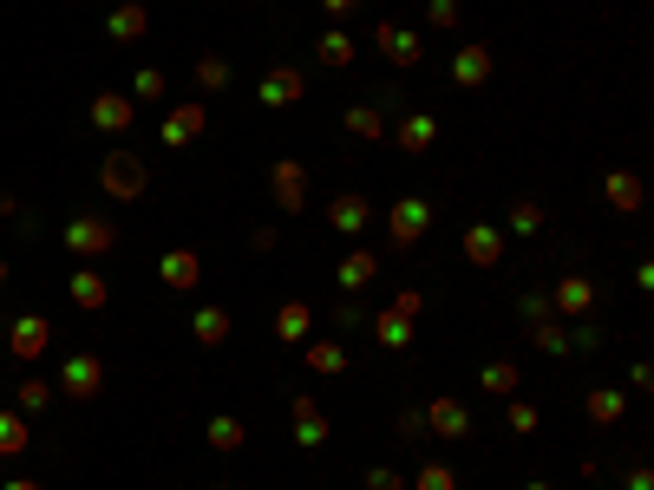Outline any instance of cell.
<instances>
[{
	"label": "cell",
	"mask_w": 654,
	"mask_h": 490,
	"mask_svg": "<svg viewBox=\"0 0 654 490\" xmlns=\"http://www.w3.org/2000/svg\"><path fill=\"white\" fill-rule=\"evenodd\" d=\"M288 432H295V445H301V452H321V445H328V432H334V426H328V406L301 393V399L288 406Z\"/></svg>",
	"instance_id": "8fae6325"
},
{
	"label": "cell",
	"mask_w": 654,
	"mask_h": 490,
	"mask_svg": "<svg viewBox=\"0 0 654 490\" xmlns=\"http://www.w3.org/2000/svg\"><path fill=\"white\" fill-rule=\"evenodd\" d=\"M98 190L105 196H118V203H138L144 190H151V164L138 157V151H105V164H98Z\"/></svg>",
	"instance_id": "6da1fadb"
},
{
	"label": "cell",
	"mask_w": 654,
	"mask_h": 490,
	"mask_svg": "<svg viewBox=\"0 0 654 490\" xmlns=\"http://www.w3.org/2000/svg\"><path fill=\"white\" fill-rule=\"evenodd\" d=\"M373 223V203L360 196V190H341V196H328V229L334 236H360Z\"/></svg>",
	"instance_id": "e0dca14e"
},
{
	"label": "cell",
	"mask_w": 654,
	"mask_h": 490,
	"mask_svg": "<svg viewBox=\"0 0 654 490\" xmlns=\"http://www.w3.org/2000/svg\"><path fill=\"white\" fill-rule=\"evenodd\" d=\"M321 7H328V20H347V13H354L360 0H321Z\"/></svg>",
	"instance_id": "681fc988"
},
{
	"label": "cell",
	"mask_w": 654,
	"mask_h": 490,
	"mask_svg": "<svg viewBox=\"0 0 654 490\" xmlns=\"http://www.w3.org/2000/svg\"><path fill=\"white\" fill-rule=\"evenodd\" d=\"M72 301H79V308H85V314H98V308H105V301H111V288H105V275H98V268H92V262H85V268H79V275H72Z\"/></svg>",
	"instance_id": "1f68e13d"
},
{
	"label": "cell",
	"mask_w": 654,
	"mask_h": 490,
	"mask_svg": "<svg viewBox=\"0 0 654 490\" xmlns=\"http://www.w3.org/2000/svg\"><path fill=\"white\" fill-rule=\"evenodd\" d=\"M524 490H550V485H544V478H531V485H524Z\"/></svg>",
	"instance_id": "f5cc1de1"
},
{
	"label": "cell",
	"mask_w": 654,
	"mask_h": 490,
	"mask_svg": "<svg viewBox=\"0 0 654 490\" xmlns=\"http://www.w3.org/2000/svg\"><path fill=\"white\" fill-rule=\"evenodd\" d=\"M426 229H432V203H426V196H400V203L387 210V236H393V249H419Z\"/></svg>",
	"instance_id": "5b68a950"
},
{
	"label": "cell",
	"mask_w": 654,
	"mask_h": 490,
	"mask_svg": "<svg viewBox=\"0 0 654 490\" xmlns=\"http://www.w3.org/2000/svg\"><path fill=\"white\" fill-rule=\"evenodd\" d=\"M52 406V380H39V373H26L20 386H13V413H26V419H39Z\"/></svg>",
	"instance_id": "d6a6232c"
},
{
	"label": "cell",
	"mask_w": 654,
	"mask_h": 490,
	"mask_svg": "<svg viewBox=\"0 0 654 490\" xmlns=\"http://www.w3.org/2000/svg\"><path fill=\"white\" fill-rule=\"evenodd\" d=\"M131 124H138V98L131 92H92V131L124 138Z\"/></svg>",
	"instance_id": "30bf717a"
},
{
	"label": "cell",
	"mask_w": 654,
	"mask_h": 490,
	"mask_svg": "<svg viewBox=\"0 0 654 490\" xmlns=\"http://www.w3.org/2000/svg\"><path fill=\"white\" fill-rule=\"evenodd\" d=\"M157 282H164L170 295H197V282H203V255H197V249H164Z\"/></svg>",
	"instance_id": "9a60e30c"
},
{
	"label": "cell",
	"mask_w": 654,
	"mask_h": 490,
	"mask_svg": "<svg viewBox=\"0 0 654 490\" xmlns=\"http://www.w3.org/2000/svg\"><path fill=\"white\" fill-rule=\"evenodd\" d=\"M249 249H255V255H269V249H282V229H275V223H262V229H249Z\"/></svg>",
	"instance_id": "bcb514c9"
},
{
	"label": "cell",
	"mask_w": 654,
	"mask_h": 490,
	"mask_svg": "<svg viewBox=\"0 0 654 490\" xmlns=\"http://www.w3.org/2000/svg\"><path fill=\"white\" fill-rule=\"evenodd\" d=\"M504 419H511V432H518V439H531V432L544 426V419H537V406H518V399L504 406Z\"/></svg>",
	"instance_id": "7bdbcfd3"
},
{
	"label": "cell",
	"mask_w": 654,
	"mask_h": 490,
	"mask_svg": "<svg viewBox=\"0 0 654 490\" xmlns=\"http://www.w3.org/2000/svg\"><path fill=\"white\" fill-rule=\"evenodd\" d=\"M603 340H609V334H603V321H596V314H583V321L570 327V354H596Z\"/></svg>",
	"instance_id": "f35d334b"
},
{
	"label": "cell",
	"mask_w": 654,
	"mask_h": 490,
	"mask_svg": "<svg viewBox=\"0 0 654 490\" xmlns=\"http://www.w3.org/2000/svg\"><path fill=\"white\" fill-rule=\"evenodd\" d=\"M334 282H341L347 295L373 288V282H380V249H347V255H341V268H334Z\"/></svg>",
	"instance_id": "cb8c5ba5"
},
{
	"label": "cell",
	"mask_w": 654,
	"mask_h": 490,
	"mask_svg": "<svg viewBox=\"0 0 654 490\" xmlns=\"http://www.w3.org/2000/svg\"><path fill=\"white\" fill-rule=\"evenodd\" d=\"M393 432H400V445H419V439H432V432H426V413H419V406H406V413L393 419Z\"/></svg>",
	"instance_id": "ab89813d"
},
{
	"label": "cell",
	"mask_w": 654,
	"mask_h": 490,
	"mask_svg": "<svg viewBox=\"0 0 654 490\" xmlns=\"http://www.w3.org/2000/svg\"><path fill=\"white\" fill-rule=\"evenodd\" d=\"M459 249H465L472 268H498V262H504V229H498V223H472V229L459 236Z\"/></svg>",
	"instance_id": "ac0fdd59"
},
{
	"label": "cell",
	"mask_w": 654,
	"mask_h": 490,
	"mask_svg": "<svg viewBox=\"0 0 654 490\" xmlns=\"http://www.w3.org/2000/svg\"><path fill=\"white\" fill-rule=\"evenodd\" d=\"M301 367H308V373H321V380H341V373L354 367V354H347L334 334H321V340H301Z\"/></svg>",
	"instance_id": "ffe728a7"
},
{
	"label": "cell",
	"mask_w": 654,
	"mask_h": 490,
	"mask_svg": "<svg viewBox=\"0 0 654 490\" xmlns=\"http://www.w3.org/2000/svg\"><path fill=\"white\" fill-rule=\"evenodd\" d=\"M341 131H347V138H360V144H380L393 124H387V105L360 98V105H347V111H341Z\"/></svg>",
	"instance_id": "7402d4cb"
},
{
	"label": "cell",
	"mask_w": 654,
	"mask_h": 490,
	"mask_svg": "<svg viewBox=\"0 0 654 490\" xmlns=\"http://www.w3.org/2000/svg\"><path fill=\"white\" fill-rule=\"evenodd\" d=\"M367 490H406V471H393V465H373V471H367Z\"/></svg>",
	"instance_id": "f6af8a7d"
},
{
	"label": "cell",
	"mask_w": 654,
	"mask_h": 490,
	"mask_svg": "<svg viewBox=\"0 0 654 490\" xmlns=\"http://www.w3.org/2000/svg\"><path fill=\"white\" fill-rule=\"evenodd\" d=\"M491 72H498V52H491L485 39H465V46L452 52V85H459V92H485Z\"/></svg>",
	"instance_id": "52a82bcc"
},
{
	"label": "cell",
	"mask_w": 654,
	"mask_h": 490,
	"mask_svg": "<svg viewBox=\"0 0 654 490\" xmlns=\"http://www.w3.org/2000/svg\"><path fill=\"white\" fill-rule=\"evenodd\" d=\"M511 236H544V203L537 196H511Z\"/></svg>",
	"instance_id": "8d00e7d4"
},
{
	"label": "cell",
	"mask_w": 654,
	"mask_h": 490,
	"mask_svg": "<svg viewBox=\"0 0 654 490\" xmlns=\"http://www.w3.org/2000/svg\"><path fill=\"white\" fill-rule=\"evenodd\" d=\"M301 98H308L301 65H269V72L255 79V105H269V111H288V105H301Z\"/></svg>",
	"instance_id": "ba28073f"
},
{
	"label": "cell",
	"mask_w": 654,
	"mask_h": 490,
	"mask_svg": "<svg viewBox=\"0 0 654 490\" xmlns=\"http://www.w3.org/2000/svg\"><path fill=\"white\" fill-rule=\"evenodd\" d=\"M46 347H52V321H46V314H20V321L7 327V354H13V360H26V367H33Z\"/></svg>",
	"instance_id": "4fadbf2b"
},
{
	"label": "cell",
	"mask_w": 654,
	"mask_h": 490,
	"mask_svg": "<svg viewBox=\"0 0 654 490\" xmlns=\"http://www.w3.org/2000/svg\"><path fill=\"white\" fill-rule=\"evenodd\" d=\"M269 196H275L282 216H301L308 210V164L301 157H275L269 164Z\"/></svg>",
	"instance_id": "3957f363"
},
{
	"label": "cell",
	"mask_w": 654,
	"mask_h": 490,
	"mask_svg": "<svg viewBox=\"0 0 654 490\" xmlns=\"http://www.w3.org/2000/svg\"><path fill=\"white\" fill-rule=\"evenodd\" d=\"M550 314H557V321H583V314H596V282H590V275H563V282L550 288Z\"/></svg>",
	"instance_id": "7c38bea8"
},
{
	"label": "cell",
	"mask_w": 654,
	"mask_h": 490,
	"mask_svg": "<svg viewBox=\"0 0 654 490\" xmlns=\"http://www.w3.org/2000/svg\"><path fill=\"white\" fill-rule=\"evenodd\" d=\"M210 490H229V485H210Z\"/></svg>",
	"instance_id": "11a10c76"
},
{
	"label": "cell",
	"mask_w": 654,
	"mask_h": 490,
	"mask_svg": "<svg viewBox=\"0 0 654 490\" xmlns=\"http://www.w3.org/2000/svg\"><path fill=\"white\" fill-rule=\"evenodd\" d=\"M419 413H426V432H432V439H445V445L472 439V406H459V399H426Z\"/></svg>",
	"instance_id": "5bb4252c"
},
{
	"label": "cell",
	"mask_w": 654,
	"mask_h": 490,
	"mask_svg": "<svg viewBox=\"0 0 654 490\" xmlns=\"http://www.w3.org/2000/svg\"><path fill=\"white\" fill-rule=\"evenodd\" d=\"M52 393H66V399H79V406H92L98 393H105V360L98 354H66V367H59V386Z\"/></svg>",
	"instance_id": "277c9868"
},
{
	"label": "cell",
	"mask_w": 654,
	"mask_h": 490,
	"mask_svg": "<svg viewBox=\"0 0 654 490\" xmlns=\"http://www.w3.org/2000/svg\"><path fill=\"white\" fill-rule=\"evenodd\" d=\"M373 340H380L387 354H413V340H419V321H413V314H400V308L387 301V308L373 314Z\"/></svg>",
	"instance_id": "d6986e66"
},
{
	"label": "cell",
	"mask_w": 654,
	"mask_h": 490,
	"mask_svg": "<svg viewBox=\"0 0 654 490\" xmlns=\"http://www.w3.org/2000/svg\"><path fill=\"white\" fill-rule=\"evenodd\" d=\"M393 308H400V314H413V321H419V314H426V295H419V288H400V295H393Z\"/></svg>",
	"instance_id": "7dc6e473"
},
{
	"label": "cell",
	"mask_w": 654,
	"mask_h": 490,
	"mask_svg": "<svg viewBox=\"0 0 654 490\" xmlns=\"http://www.w3.org/2000/svg\"><path fill=\"white\" fill-rule=\"evenodd\" d=\"M190 334H197V347H229L236 314H229V308H216V301H203V308L190 314Z\"/></svg>",
	"instance_id": "d4e9b609"
},
{
	"label": "cell",
	"mask_w": 654,
	"mask_h": 490,
	"mask_svg": "<svg viewBox=\"0 0 654 490\" xmlns=\"http://www.w3.org/2000/svg\"><path fill=\"white\" fill-rule=\"evenodd\" d=\"M373 46H380V59H387L393 72H413V65L426 59V39H419V33H406L400 20H380V26H373Z\"/></svg>",
	"instance_id": "8992f818"
},
{
	"label": "cell",
	"mask_w": 654,
	"mask_h": 490,
	"mask_svg": "<svg viewBox=\"0 0 654 490\" xmlns=\"http://www.w3.org/2000/svg\"><path fill=\"white\" fill-rule=\"evenodd\" d=\"M629 490H654V471H649V465H629Z\"/></svg>",
	"instance_id": "c3c4849f"
},
{
	"label": "cell",
	"mask_w": 654,
	"mask_h": 490,
	"mask_svg": "<svg viewBox=\"0 0 654 490\" xmlns=\"http://www.w3.org/2000/svg\"><path fill=\"white\" fill-rule=\"evenodd\" d=\"M203 445H210L216 458H236V452L249 445V426H242V419H229V413H216V419L203 426Z\"/></svg>",
	"instance_id": "83f0119b"
},
{
	"label": "cell",
	"mask_w": 654,
	"mask_h": 490,
	"mask_svg": "<svg viewBox=\"0 0 654 490\" xmlns=\"http://www.w3.org/2000/svg\"><path fill=\"white\" fill-rule=\"evenodd\" d=\"M0 288H7V255H0Z\"/></svg>",
	"instance_id": "db71d44e"
},
{
	"label": "cell",
	"mask_w": 654,
	"mask_h": 490,
	"mask_svg": "<svg viewBox=\"0 0 654 490\" xmlns=\"http://www.w3.org/2000/svg\"><path fill=\"white\" fill-rule=\"evenodd\" d=\"M518 321H524V327L550 321V295H518Z\"/></svg>",
	"instance_id": "b9f144b4"
},
{
	"label": "cell",
	"mask_w": 654,
	"mask_h": 490,
	"mask_svg": "<svg viewBox=\"0 0 654 490\" xmlns=\"http://www.w3.org/2000/svg\"><path fill=\"white\" fill-rule=\"evenodd\" d=\"M393 144H400L406 157H426V151L439 144V118H432V111H400V124H393Z\"/></svg>",
	"instance_id": "2e32d148"
},
{
	"label": "cell",
	"mask_w": 654,
	"mask_h": 490,
	"mask_svg": "<svg viewBox=\"0 0 654 490\" xmlns=\"http://www.w3.org/2000/svg\"><path fill=\"white\" fill-rule=\"evenodd\" d=\"M26 445H33V426H26V413L0 406V458H26Z\"/></svg>",
	"instance_id": "4dcf8cb0"
},
{
	"label": "cell",
	"mask_w": 654,
	"mask_h": 490,
	"mask_svg": "<svg viewBox=\"0 0 654 490\" xmlns=\"http://www.w3.org/2000/svg\"><path fill=\"white\" fill-rule=\"evenodd\" d=\"M144 33H151V7H144V0H118V7L105 13V39H118V46L144 39Z\"/></svg>",
	"instance_id": "44dd1931"
},
{
	"label": "cell",
	"mask_w": 654,
	"mask_h": 490,
	"mask_svg": "<svg viewBox=\"0 0 654 490\" xmlns=\"http://www.w3.org/2000/svg\"><path fill=\"white\" fill-rule=\"evenodd\" d=\"M603 203H609L616 216H635V210L649 203V190H642L635 170H609V177H603Z\"/></svg>",
	"instance_id": "603a6c76"
},
{
	"label": "cell",
	"mask_w": 654,
	"mask_h": 490,
	"mask_svg": "<svg viewBox=\"0 0 654 490\" xmlns=\"http://www.w3.org/2000/svg\"><path fill=\"white\" fill-rule=\"evenodd\" d=\"M164 92H170V79H164L157 65H138V72H131V98H138V105H157Z\"/></svg>",
	"instance_id": "74e56055"
},
{
	"label": "cell",
	"mask_w": 654,
	"mask_h": 490,
	"mask_svg": "<svg viewBox=\"0 0 654 490\" xmlns=\"http://www.w3.org/2000/svg\"><path fill=\"white\" fill-rule=\"evenodd\" d=\"M426 26H432V33H452V26H459V0H426Z\"/></svg>",
	"instance_id": "60d3db41"
},
{
	"label": "cell",
	"mask_w": 654,
	"mask_h": 490,
	"mask_svg": "<svg viewBox=\"0 0 654 490\" xmlns=\"http://www.w3.org/2000/svg\"><path fill=\"white\" fill-rule=\"evenodd\" d=\"M531 347H537V354H550V360H570V327L550 314V321H537V327H531Z\"/></svg>",
	"instance_id": "836d02e7"
},
{
	"label": "cell",
	"mask_w": 654,
	"mask_h": 490,
	"mask_svg": "<svg viewBox=\"0 0 654 490\" xmlns=\"http://www.w3.org/2000/svg\"><path fill=\"white\" fill-rule=\"evenodd\" d=\"M354 52H360V46H354V33H347V26H328V33L314 39V59H321L328 72H347V65H354Z\"/></svg>",
	"instance_id": "f1b7e54d"
},
{
	"label": "cell",
	"mask_w": 654,
	"mask_h": 490,
	"mask_svg": "<svg viewBox=\"0 0 654 490\" xmlns=\"http://www.w3.org/2000/svg\"><path fill=\"white\" fill-rule=\"evenodd\" d=\"M478 386H485L491 399H518V386H524V367H518V360H491V367L478 373Z\"/></svg>",
	"instance_id": "f546056e"
},
{
	"label": "cell",
	"mask_w": 654,
	"mask_h": 490,
	"mask_svg": "<svg viewBox=\"0 0 654 490\" xmlns=\"http://www.w3.org/2000/svg\"><path fill=\"white\" fill-rule=\"evenodd\" d=\"M622 413H629V399H622L616 386H590V399H583V419H590L596 432H609V426H622Z\"/></svg>",
	"instance_id": "4316f807"
},
{
	"label": "cell",
	"mask_w": 654,
	"mask_h": 490,
	"mask_svg": "<svg viewBox=\"0 0 654 490\" xmlns=\"http://www.w3.org/2000/svg\"><path fill=\"white\" fill-rule=\"evenodd\" d=\"M0 216H20V196H13V190H0Z\"/></svg>",
	"instance_id": "f907efd6"
},
{
	"label": "cell",
	"mask_w": 654,
	"mask_h": 490,
	"mask_svg": "<svg viewBox=\"0 0 654 490\" xmlns=\"http://www.w3.org/2000/svg\"><path fill=\"white\" fill-rule=\"evenodd\" d=\"M360 327H367V314H360L354 301H341V308H334V334H360Z\"/></svg>",
	"instance_id": "ee69618b"
},
{
	"label": "cell",
	"mask_w": 654,
	"mask_h": 490,
	"mask_svg": "<svg viewBox=\"0 0 654 490\" xmlns=\"http://www.w3.org/2000/svg\"><path fill=\"white\" fill-rule=\"evenodd\" d=\"M59 242H66L79 262H98V255L118 249V223H111V216H72V223L59 229Z\"/></svg>",
	"instance_id": "7a4b0ae2"
},
{
	"label": "cell",
	"mask_w": 654,
	"mask_h": 490,
	"mask_svg": "<svg viewBox=\"0 0 654 490\" xmlns=\"http://www.w3.org/2000/svg\"><path fill=\"white\" fill-rule=\"evenodd\" d=\"M406 490H459V471H452V458H426L419 471H413V485Z\"/></svg>",
	"instance_id": "e575fe53"
},
{
	"label": "cell",
	"mask_w": 654,
	"mask_h": 490,
	"mask_svg": "<svg viewBox=\"0 0 654 490\" xmlns=\"http://www.w3.org/2000/svg\"><path fill=\"white\" fill-rule=\"evenodd\" d=\"M0 490H39V478H7Z\"/></svg>",
	"instance_id": "816d5d0a"
},
{
	"label": "cell",
	"mask_w": 654,
	"mask_h": 490,
	"mask_svg": "<svg viewBox=\"0 0 654 490\" xmlns=\"http://www.w3.org/2000/svg\"><path fill=\"white\" fill-rule=\"evenodd\" d=\"M275 340H282V347L314 340V308H308V301H282V308H275Z\"/></svg>",
	"instance_id": "484cf974"
},
{
	"label": "cell",
	"mask_w": 654,
	"mask_h": 490,
	"mask_svg": "<svg viewBox=\"0 0 654 490\" xmlns=\"http://www.w3.org/2000/svg\"><path fill=\"white\" fill-rule=\"evenodd\" d=\"M203 131H210V105H203V98H183V105L164 111V144H170V151H190Z\"/></svg>",
	"instance_id": "9c48e42d"
},
{
	"label": "cell",
	"mask_w": 654,
	"mask_h": 490,
	"mask_svg": "<svg viewBox=\"0 0 654 490\" xmlns=\"http://www.w3.org/2000/svg\"><path fill=\"white\" fill-rule=\"evenodd\" d=\"M229 79H236V72H229L223 52H197V85H203V92H229Z\"/></svg>",
	"instance_id": "d590c367"
}]
</instances>
